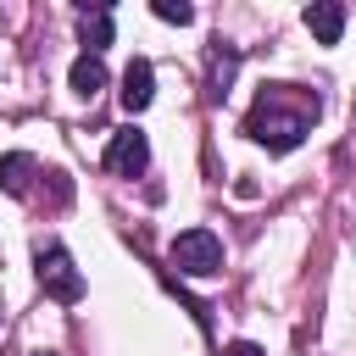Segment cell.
<instances>
[{"mask_svg":"<svg viewBox=\"0 0 356 356\" xmlns=\"http://www.w3.org/2000/svg\"><path fill=\"white\" fill-rule=\"evenodd\" d=\"M317 122V95L295 89V83H261L250 117H245V134L267 150H295Z\"/></svg>","mask_w":356,"mask_h":356,"instance_id":"obj_1","label":"cell"},{"mask_svg":"<svg viewBox=\"0 0 356 356\" xmlns=\"http://www.w3.org/2000/svg\"><path fill=\"white\" fill-rule=\"evenodd\" d=\"M172 267L178 273H189V278H211V273H222V239L211 234V228H184L178 239H172Z\"/></svg>","mask_w":356,"mask_h":356,"instance_id":"obj_2","label":"cell"},{"mask_svg":"<svg viewBox=\"0 0 356 356\" xmlns=\"http://www.w3.org/2000/svg\"><path fill=\"white\" fill-rule=\"evenodd\" d=\"M39 284H44V295H56L61 306L83 300V278H78L72 256H67L56 239H50V245H39Z\"/></svg>","mask_w":356,"mask_h":356,"instance_id":"obj_3","label":"cell"},{"mask_svg":"<svg viewBox=\"0 0 356 356\" xmlns=\"http://www.w3.org/2000/svg\"><path fill=\"white\" fill-rule=\"evenodd\" d=\"M106 167H111L117 178H139V172L150 167V139H145L139 128L111 134V145H106Z\"/></svg>","mask_w":356,"mask_h":356,"instance_id":"obj_4","label":"cell"},{"mask_svg":"<svg viewBox=\"0 0 356 356\" xmlns=\"http://www.w3.org/2000/svg\"><path fill=\"white\" fill-rule=\"evenodd\" d=\"M150 95H156V72H150V61H145V56H134V61H128V72H122V111H145V106H150Z\"/></svg>","mask_w":356,"mask_h":356,"instance_id":"obj_5","label":"cell"},{"mask_svg":"<svg viewBox=\"0 0 356 356\" xmlns=\"http://www.w3.org/2000/svg\"><path fill=\"white\" fill-rule=\"evenodd\" d=\"M306 28H312L317 44H339V33H345V6H334V0L306 6Z\"/></svg>","mask_w":356,"mask_h":356,"instance_id":"obj_6","label":"cell"},{"mask_svg":"<svg viewBox=\"0 0 356 356\" xmlns=\"http://www.w3.org/2000/svg\"><path fill=\"white\" fill-rule=\"evenodd\" d=\"M39 172V161L28 156V150H11V156H0V189L6 195H28V178Z\"/></svg>","mask_w":356,"mask_h":356,"instance_id":"obj_7","label":"cell"},{"mask_svg":"<svg viewBox=\"0 0 356 356\" xmlns=\"http://www.w3.org/2000/svg\"><path fill=\"white\" fill-rule=\"evenodd\" d=\"M100 89H106V67H100V56H89V50H83V56L72 61V95L95 100Z\"/></svg>","mask_w":356,"mask_h":356,"instance_id":"obj_8","label":"cell"},{"mask_svg":"<svg viewBox=\"0 0 356 356\" xmlns=\"http://www.w3.org/2000/svg\"><path fill=\"white\" fill-rule=\"evenodd\" d=\"M83 44H89V56H100L111 44V11L106 6L100 11H83Z\"/></svg>","mask_w":356,"mask_h":356,"instance_id":"obj_9","label":"cell"},{"mask_svg":"<svg viewBox=\"0 0 356 356\" xmlns=\"http://www.w3.org/2000/svg\"><path fill=\"white\" fill-rule=\"evenodd\" d=\"M150 11H156L161 22H189V17H195V6H184V0H156Z\"/></svg>","mask_w":356,"mask_h":356,"instance_id":"obj_10","label":"cell"},{"mask_svg":"<svg viewBox=\"0 0 356 356\" xmlns=\"http://www.w3.org/2000/svg\"><path fill=\"white\" fill-rule=\"evenodd\" d=\"M222 356H267V350H261V345H250V339H239V345H228Z\"/></svg>","mask_w":356,"mask_h":356,"instance_id":"obj_11","label":"cell"}]
</instances>
